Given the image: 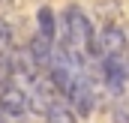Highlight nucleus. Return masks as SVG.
Instances as JSON below:
<instances>
[{
	"instance_id": "nucleus-2",
	"label": "nucleus",
	"mask_w": 129,
	"mask_h": 123,
	"mask_svg": "<svg viewBox=\"0 0 129 123\" xmlns=\"http://www.w3.org/2000/svg\"><path fill=\"white\" fill-rule=\"evenodd\" d=\"M126 51V33L120 24H105L96 33V54L102 57H120Z\"/></svg>"
},
{
	"instance_id": "nucleus-7",
	"label": "nucleus",
	"mask_w": 129,
	"mask_h": 123,
	"mask_svg": "<svg viewBox=\"0 0 129 123\" xmlns=\"http://www.w3.org/2000/svg\"><path fill=\"white\" fill-rule=\"evenodd\" d=\"M36 24H39V36H45L48 42H54L57 18H54V9H51V6H39V12H36Z\"/></svg>"
},
{
	"instance_id": "nucleus-3",
	"label": "nucleus",
	"mask_w": 129,
	"mask_h": 123,
	"mask_svg": "<svg viewBox=\"0 0 129 123\" xmlns=\"http://www.w3.org/2000/svg\"><path fill=\"white\" fill-rule=\"evenodd\" d=\"M0 111H3V117H24L30 111L27 90L18 87V84H6L0 90Z\"/></svg>"
},
{
	"instance_id": "nucleus-4",
	"label": "nucleus",
	"mask_w": 129,
	"mask_h": 123,
	"mask_svg": "<svg viewBox=\"0 0 129 123\" xmlns=\"http://www.w3.org/2000/svg\"><path fill=\"white\" fill-rule=\"evenodd\" d=\"M66 99L72 102V108H75L78 117H87V114L93 111V87H90V78H87L84 72L72 81V87H69V93H66Z\"/></svg>"
},
{
	"instance_id": "nucleus-1",
	"label": "nucleus",
	"mask_w": 129,
	"mask_h": 123,
	"mask_svg": "<svg viewBox=\"0 0 129 123\" xmlns=\"http://www.w3.org/2000/svg\"><path fill=\"white\" fill-rule=\"evenodd\" d=\"M63 30H66V45L81 51V54H96V33L90 18L84 15L81 6H66L63 12Z\"/></svg>"
},
{
	"instance_id": "nucleus-6",
	"label": "nucleus",
	"mask_w": 129,
	"mask_h": 123,
	"mask_svg": "<svg viewBox=\"0 0 129 123\" xmlns=\"http://www.w3.org/2000/svg\"><path fill=\"white\" fill-rule=\"evenodd\" d=\"M27 48H30L36 66H39L42 72H48V69H51V57H54V42H48L45 36H39V33H36V36L30 39V45H27Z\"/></svg>"
},
{
	"instance_id": "nucleus-8",
	"label": "nucleus",
	"mask_w": 129,
	"mask_h": 123,
	"mask_svg": "<svg viewBox=\"0 0 129 123\" xmlns=\"http://www.w3.org/2000/svg\"><path fill=\"white\" fill-rule=\"evenodd\" d=\"M45 123H78V114H75V108H69L63 102H54L45 111Z\"/></svg>"
},
{
	"instance_id": "nucleus-12",
	"label": "nucleus",
	"mask_w": 129,
	"mask_h": 123,
	"mask_svg": "<svg viewBox=\"0 0 129 123\" xmlns=\"http://www.w3.org/2000/svg\"><path fill=\"white\" fill-rule=\"evenodd\" d=\"M0 114H3V111H0Z\"/></svg>"
},
{
	"instance_id": "nucleus-5",
	"label": "nucleus",
	"mask_w": 129,
	"mask_h": 123,
	"mask_svg": "<svg viewBox=\"0 0 129 123\" xmlns=\"http://www.w3.org/2000/svg\"><path fill=\"white\" fill-rule=\"evenodd\" d=\"M102 78H105L111 93H123V84H126V63H123V57H105L102 60Z\"/></svg>"
},
{
	"instance_id": "nucleus-10",
	"label": "nucleus",
	"mask_w": 129,
	"mask_h": 123,
	"mask_svg": "<svg viewBox=\"0 0 129 123\" xmlns=\"http://www.w3.org/2000/svg\"><path fill=\"white\" fill-rule=\"evenodd\" d=\"M6 84H12V63H9V54L0 57V90H3Z\"/></svg>"
},
{
	"instance_id": "nucleus-9",
	"label": "nucleus",
	"mask_w": 129,
	"mask_h": 123,
	"mask_svg": "<svg viewBox=\"0 0 129 123\" xmlns=\"http://www.w3.org/2000/svg\"><path fill=\"white\" fill-rule=\"evenodd\" d=\"M9 51H12V27H9V21L0 18V57H6Z\"/></svg>"
},
{
	"instance_id": "nucleus-11",
	"label": "nucleus",
	"mask_w": 129,
	"mask_h": 123,
	"mask_svg": "<svg viewBox=\"0 0 129 123\" xmlns=\"http://www.w3.org/2000/svg\"><path fill=\"white\" fill-rule=\"evenodd\" d=\"M15 6V0H0V9H12Z\"/></svg>"
}]
</instances>
